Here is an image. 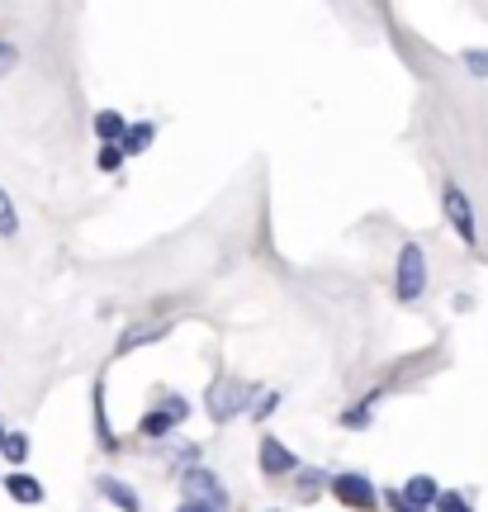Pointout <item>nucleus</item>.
<instances>
[{
    "instance_id": "23",
    "label": "nucleus",
    "mask_w": 488,
    "mask_h": 512,
    "mask_svg": "<svg viewBox=\"0 0 488 512\" xmlns=\"http://www.w3.org/2000/svg\"><path fill=\"white\" fill-rule=\"evenodd\" d=\"M294 475H299V484H304V489H308V494H313V489H318V484H323V470H294Z\"/></svg>"
},
{
    "instance_id": "18",
    "label": "nucleus",
    "mask_w": 488,
    "mask_h": 512,
    "mask_svg": "<svg viewBox=\"0 0 488 512\" xmlns=\"http://www.w3.org/2000/svg\"><path fill=\"white\" fill-rule=\"evenodd\" d=\"M157 332H162V328H133V332H128V337H124V342H119V347H114V351L124 356V351L143 347V342H157Z\"/></svg>"
},
{
    "instance_id": "19",
    "label": "nucleus",
    "mask_w": 488,
    "mask_h": 512,
    "mask_svg": "<svg viewBox=\"0 0 488 512\" xmlns=\"http://www.w3.org/2000/svg\"><path fill=\"white\" fill-rule=\"evenodd\" d=\"M95 166H100L105 176H114V171L124 166V152H119V147H100V152H95Z\"/></svg>"
},
{
    "instance_id": "15",
    "label": "nucleus",
    "mask_w": 488,
    "mask_h": 512,
    "mask_svg": "<svg viewBox=\"0 0 488 512\" xmlns=\"http://www.w3.org/2000/svg\"><path fill=\"white\" fill-rule=\"evenodd\" d=\"M15 233H19V209L5 195V185H0V238H15Z\"/></svg>"
},
{
    "instance_id": "20",
    "label": "nucleus",
    "mask_w": 488,
    "mask_h": 512,
    "mask_svg": "<svg viewBox=\"0 0 488 512\" xmlns=\"http://www.w3.org/2000/svg\"><path fill=\"white\" fill-rule=\"evenodd\" d=\"M465 67L474 76H488V48H465Z\"/></svg>"
},
{
    "instance_id": "22",
    "label": "nucleus",
    "mask_w": 488,
    "mask_h": 512,
    "mask_svg": "<svg viewBox=\"0 0 488 512\" xmlns=\"http://www.w3.org/2000/svg\"><path fill=\"white\" fill-rule=\"evenodd\" d=\"M275 408H280V394H266V399H261V403L252 408V418H256V422H266V418L275 413Z\"/></svg>"
},
{
    "instance_id": "7",
    "label": "nucleus",
    "mask_w": 488,
    "mask_h": 512,
    "mask_svg": "<svg viewBox=\"0 0 488 512\" xmlns=\"http://www.w3.org/2000/svg\"><path fill=\"white\" fill-rule=\"evenodd\" d=\"M256 460H261V475H266V479H285V475H294V470H299V456H294L280 437H261Z\"/></svg>"
},
{
    "instance_id": "26",
    "label": "nucleus",
    "mask_w": 488,
    "mask_h": 512,
    "mask_svg": "<svg viewBox=\"0 0 488 512\" xmlns=\"http://www.w3.org/2000/svg\"><path fill=\"white\" fill-rule=\"evenodd\" d=\"M0 441H5V427H0Z\"/></svg>"
},
{
    "instance_id": "3",
    "label": "nucleus",
    "mask_w": 488,
    "mask_h": 512,
    "mask_svg": "<svg viewBox=\"0 0 488 512\" xmlns=\"http://www.w3.org/2000/svg\"><path fill=\"white\" fill-rule=\"evenodd\" d=\"M327 489H332V498H337L342 508H351V512H375V508H380V489H375L365 475H356V470L332 475V479H327Z\"/></svg>"
},
{
    "instance_id": "4",
    "label": "nucleus",
    "mask_w": 488,
    "mask_h": 512,
    "mask_svg": "<svg viewBox=\"0 0 488 512\" xmlns=\"http://www.w3.org/2000/svg\"><path fill=\"white\" fill-rule=\"evenodd\" d=\"M441 214H446V223L455 228V238L465 242V247L479 242V219H474V204L460 185H441Z\"/></svg>"
},
{
    "instance_id": "17",
    "label": "nucleus",
    "mask_w": 488,
    "mask_h": 512,
    "mask_svg": "<svg viewBox=\"0 0 488 512\" xmlns=\"http://www.w3.org/2000/svg\"><path fill=\"white\" fill-rule=\"evenodd\" d=\"M0 451H5V460H29V437L24 432H5V441H0Z\"/></svg>"
},
{
    "instance_id": "9",
    "label": "nucleus",
    "mask_w": 488,
    "mask_h": 512,
    "mask_svg": "<svg viewBox=\"0 0 488 512\" xmlns=\"http://www.w3.org/2000/svg\"><path fill=\"white\" fill-rule=\"evenodd\" d=\"M95 489H100V498H105V503H114L119 512H143V498H138V489H128L124 479L100 475V484H95Z\"/></svg>"
},
{
    "instance_id": "21",
    "label": "nucleus",
    "mask_w": 488,
    "mask_h": 512,
    "mask_svg": "<svg viewBox=\"0 0 488 512\" xmlns=\"http://www.w3.org/2000/svg\"><path fill=\"white\" fill-rule=\"evenodd\" d=\"M19 67V48L15 43H5V38H0V76H10Z\"/></svg>"
},
{
    "instance_id": "25",
    "label": "nucleus",
    "mask_w": 488,
    "mask_h": 512,
    "mask_svg": "<svg viewBox=\"0 0 488 512\" xmlns=\"http://www.w3.org/2000/svg\"><path fill=\"white\" fill-rule=\"evenodd\" d=\"M176 512H214V508H204V503H190V498H185V503H181Z\"/></svg>"
},
{
    "instance_id": "1",
    "label": "nucleus",
    "mask_w": 488,
    "mask_h": 512,
    "mask_svg": "<svg viewBox=\"0 0 488 512\" xmlns=\"http://www.w3.org/2000/svg\"><path fill=\"white\" fill-rule=\"evenodd\" d=\"M256 399V384L242 380V375H223V380H214L209 389H204V408H209V418L223 427V422H233L237 413H247Z\"/></svg>"
},
{
    "instance_id": "13",
    "label": "nucleus",
    "mask_w": 488,
    "mask_h": 512,
    "mask_svg": "<svg viewBox=\"0 0 488 512\" xmlns=\"http://www.w3.org/2000/svg\"><path fill=\"white\" fill-rule=\"evenodd\" d=\"M95 432L105 441V451H119V437L109 432V413H105V380L95 384Z\"/></svg>"
},
{
    "instance_id": "24",
    "label": "nucleus",
    "mask_w": 488,
    "mask_h": 512,
    "mask_svg": "<svg viewBox=\"0 0 488 512\" xmlns=\"http://www.w3.org/2000/svg\"><path fill=\"white\" fill-rule=\"evenodd\" d=\"M384 498H389V508H394V512H417V508H403V498H398V489H389Z\"/></svg>"
},
{
    "instance_id": "11",
    "label": "nucleus",
    "mask_w": 488,
    "mask_h": 512,
    "mask_svg": "<svg viewBox=\"0 0 488 512\" xmlns=\"http://www.w3.org/2000/svg\"><path fill=\"white\" fill-rule=\"evenodd\" d=\"M124 114L119 110H100L95 114V138H100V147H119V138H124Z\"/></svg>"
},
{
    "instance_id": "6",
    "label": "nucleus",
    "mask_w": 488,
    "mask_h": 512,
    "mask_svg": "<svg viewBox=\"0 0 488 512\" xmlns=\"http://www.w3.org/2000/svg\"><path fill=\"white\" fill-rule=\"evenodd\" d=\"M185 418H190V403H185L181 394H171V399H162L143 422H138V432H143L147 441H162L166 432H176Z\"/></svg>"
},
{
    "instance_id": "14",
    "label": "nucleus",
    "mask_w": 488,
    "mask_h": 512,
    "mask_svg": "<svg viewBox=\"0 0 488 512\" xmlns=\"http://www.w3.org/2000/svg\"><path fill=\"white\" fill-rule=\"evenodd\" d=\"M432 512H474V503H470V494H460V489H441Z\"/></svg>"
},
{
    "instance_id": "10",
    "label": "nucleus",
    "mask_w": 488,
    "mask_h": 512,
    "mask_svg": "<svg viewBox=\"0 0 488 512\" xmlns=\"http://www.w3.org/2000/svg\"><path fill=\"white\" fill-rule=\"evenodd\" d=\"M5 494L15 498V503H29V508H38V503L48 498V494H43V484H38L34 475H10V479H5Z\"/></svg>"
},
{
    "instance_id": "2",
    "label": "nucleus",
    "mask_w": 488,
    "mask_h": 512,
    "mask_svg": "<svg viewBox=\"0 0 488 512\" xmlns=\"http://www.w3.org/2000/svg\"><path fill=\"white\" fill-rule=\"evenodd\" d=\"M394 290L403 304H417V299H422V290H427V252H422V242H403V247H398Z\"/></svg>"
},
{
    "instance_id": "16",
    "label": "nucleus",
    "mask_w": 488,
    "mask_h": 512,
    "mask_svg": "<svg viewBox=\"0 0 488 512\" xmlns=\"http://www.w3.org/2000/svg\"><path fill=\"white\" fill-rule=\"evenodd\" d=\"M370 403H375V399L351 403V408H346V413H342V427H346V432H361V427H370Z\"/></svg>"
},
{
    "instance_id": "12",
    "label": "nucleus",
    "mask_w": 488,
    "mask_h": 512,
    "mask_svg": "<svg viewBox=\"0 0 488 512\" xmlns=\"http://www.w3.org/2000/svg\"><path fill=\"white\" fill-rule=\"evenodd\" d=\"M152 138H157V124H128L124 138H119V152H124V157H138V152L152 147Z\"/></svg>"
},
{
    "instance_id": "5",
    "label": "nucleus",
    "mask_w": 488,
    "mask_h": 512,
    "mask_svg": "<svg viewBox=\"0 0 488 512\" xmlns=\"http://www.w3.org/2000/svg\"><path fill=\"white\" fill-rule=\"evenodd\" d=\"M181 489L190 494V503H204V508L214 512H228V494H223V479L214 470H204V465H190L181 475Z\"/></svg>"
},
{
    "instance_id": "8",
    "label": "nucleus",
    "mask_w": 488,
    "mask_h": 512,
    "mask_svg": "<svg viewBox=\"0 0 488 512\" xmlns=\"http://www.w3.org/2000/svg\"><path fill=\"white\" fill-rule=\"evenodd\" d=\"M436 494H441V484H436L432 475H413L403 489H398V498H403V508H417V512H427L436 503Z\"/></svg>"
}]
</instances>
